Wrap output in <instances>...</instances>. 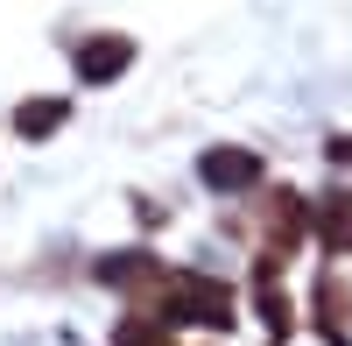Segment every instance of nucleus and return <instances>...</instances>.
Here are the masks:
<instances>
[{
  "instance_id": "nucleus-5",
  "label": "nucleus",
  "mask_w": 352,
  "mask_h": 346,
  "mask_svg": "<svg viewBox=\"0 0 352 346\" xmlns=\"http://www.w3.org/2000/svg\"><path fill=\"white\" fill-rule=\"evenodd\" d=\"M310 234L324 247H352V191H324L310 205Z\"/></svg>"
},
{
  "instance_id": "nucleus-6",
  "label": "nucleus",
  "mask_w": 352,
  "mask_h": 346,
  "mask_svg": "<svg viewBox=\"0 0 352 346\" xmlns=\"http://www.w3.org/2000/svg\"><path fill=\"white\" fill-rule=\"evenodd\" d=\"M64 121H71V99H21L14 106V134L21 141H50Z\"/></svg>"
},
{
  "instance_id": "nucleus-3",
  "label": "nucleus",
  "mask_w": 352,
  "mask_h": 346,
  "mask_svg": "<svg viewBox=\"0 0 352 346\" xmlns=\"http://www.w3.org/2000/svg\"><path fill=\"white\" fill-rule=\"evenodd\" d=\"M261 170H268V163H261L254 149H232V141H219V149H204V156H197V177L212 184V191H254V184H261Z\"/></svg>"
},
{
  "instance_id": "nucleus-7",
  "label": "nucleus",
  "mask_w": 352,
  "mask_h": 346,
  "mask_svg": "<svg viewBox=\"0 0 352 346\" xmlns=\"http://www.w3.org/2000/svg\"><path fill=\"white\" fill-rule=\"evenodd\" d=\"M113 346H169V339H162L155 325H141V318H127L120 332H113Z\"/></svg>"
},
{
  "instance_id": "nucleus-4",
  "label": "nucleus",
  "mask_w": 352,
  "mask_h": 346,
  "mask_svg": "<svg viewBox=\"0 0 352 346\" xmlns=\"http://www.w3.org/2000/svg\"><path fill=\"white\" fill-rule=\"evenodd\" d=\"M92 276L106 283V290H155V283H169L162 262H155V254H141V247H127V254H99Z\"/></svg>"
},
{
  "instance_id": "nucleus-2",
  "label": "nucleus",
  "mask_w": 352,
  "mask_h": 346,
  "mask_svg": "<svg viewBox=\"0 0 352 346\" xmlns=\"http://www.w3.org/2000/svg\"><path fill=\"white\" fill-rule=\"evenodd\" d=\"M71 64H78L85 85H113V78H127V64H134V36H120V28H99V36L78 43Z\"/></svg>"
},
{
  "instance_id": "nucleus-1",
  "label": "nucleus",
  "mask_w": 352,
  "mask_h": 346,
  "mask_svg": "<svg viewBox=\"0 0 352 346\" xmlns=\"http://www.w3.org/2000/svg\"><path fill=\"white\" fill-rule=\"evenodd\" d=\"M169 318L176 325H232V297L212 276H169Z\"/></svg>"
}]
</instances>
